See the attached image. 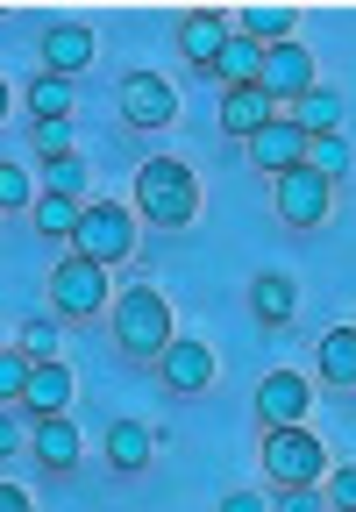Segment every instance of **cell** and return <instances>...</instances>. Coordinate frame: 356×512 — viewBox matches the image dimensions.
I'll return each mask as SVG.
<instances>
[{"instance_id":"obj_34","label":"cell","mask_w":356,"mask_h":512,"mask_svg":"<svg viewBox=\"0 0 356 512\" xmlns=\"http://www.w3.org/2000/svg\"><path fill=\"white\" fill-rule=\"evenodd\" d=\"M0 512H36V498L22 484H0Z\"/></svg>"},{"instance_id":"obj_20","label":"cell","mask_w":356,"mask_h":512,"mask_svg":"<svg viewBox=\"0 0 356 512\" xmlns=\"http://www.w3.org/2000/svg\"><path fill=\"white\" fill-rule=\"evenodd\" d=\"M321 377L335 392H356V328H328L321 335Z\"/></svg>"},{"instance_id":"obj_28","label":"cell","mask_w":356,"mask_h":512,"mask_svg":"<svg viewBox=\"0 0 356 512\" xmlns=\"http://www.w3.org/2000/svg\"><path fill=\"white\" fill-rule=\"evenodd\" d=\"M29 370H36V363H29L15 342L0 349V406H22V392H29Z\"/></svg>"},{"instance_id":"obj_15","label":"cell","mask_w":356,"mask_h":512,"mask_svg":"<svg viewBox=\"0 0 356 512\" xmlns=\"http://www.w3.org/2000/svg\"><path fill=\"white\" fill-rule=\"evenodd\" d=\"M300 136H342V114H349V100L335 93V86H314V93H300L292 107H278Z\"/></svg>"},{"instance_id":"obj_23","label":"cell","mask_w":356,"mask_h":512,"mask_svg":"<svg viewBox=\"0 0 356 512\" xmlns=\"http://www.w3.org/2000/svg\"><path fill=\"white\" fill-rule=\"evenodd\" d=\"M15 349H22L29 363H65V328H57V313H36V320H22Z\"/></svg>"},{"instance_id":"obj_16","label":"cell","mask_w":356,"mask_h":512,"mask_svg":"<svg viewBox=\"0 0 356 512\" xmlns=\"http://www.w3.org/2000/svg\"><path fill=\"white\" fill-rule=\"evenodd\" d=\"M29 456H36L43 470H65V477H72V463H79V427H72V413H65V420H36V427H29Z\"/></svg>"},{"instance_id":"obj_29","label":"cell","mask_w":356,"mask_h":512,"mask_svg":"<svg viewBox=\"0 0 356 512\" xmlns=\"http://www.w3.org/2000/svg\"><path fill=\"white\" fill-rule=\"evenodd\" d=\"M15 207H36V178L22 164H0V214H15Z\"/></svg>"},{"instance_id":"obj_31","label":"cell","mask_w":356,"mask_h":512,"mask_svg":"<svg viewBox=\"0 0 356 512\" xmlns=\"http://www.w3.org/2000/svg\"><path fill=\"white\" fill-rule=\"evenodd\" d=\"M321 498H328V512H356V463L328 470V477H321Z\"/></svg>"},{"instance_id":"obj_19","label":"cell","mask_w":356,"mask_h":512,"mask_svg":"<svg viewBox=\"0 0 356 512\" xmlns=\"http://www.w3.org/2000/svg\"><path fill=\"white\" fill-rule=\"evenodd\" d=\"M271 114H278V107L264 100V86H235V93H221V128H228L235 143H250Z\"/></svg>"},{"instance_id":"obj_27","label":"cell","mask_w":356,"mask_h":512,"mask_svg":"<svg viewBox=\"0 0 356 512\" xmlns=\"http://www.w3.org/2000/svg\"><path fill=\"white\" fill-rule=\"evenodd\" d=\"M86 178H93V171H86L79 150L57 157V164H43V192H65V200H79V207H86Z\"/></svg>"},{"instance_id":"obj_8","label":"cell","mask_w":356,"mask_h":512,"mask_svg":"<svg viewBox=\"0 0 356 512\" xmlns=\"http://www.w3.org/2000/svg\"><path fill=\"white\" fill-rule=\"evenodd\" d=\"M307 406H314V384L300 370H271L257 384V420L264 427H307Z\"/></svg>"},{"instance_id":"obj_30","label":"cell","mask_w":356,"mask_h":512,"mask_svg":"<svg viewBox=\"0 0 356 512\" xmlns=\"http://www.w3.org/2000/svg\"><path fill=\"white\" fill-rule=\"evenodd\" d=\"M29 143H36V157H43V164L72 157V121H36V128H29Z\"/></svg>"},{"instance_id":"obj_22","label":"cell","mask_w":356,"mask_h":512,"mask_svg":"<svg viewBox=\"0 0 356 512\" xmlns=\"http://www.w3.org/2000/svg\"><path fill=\"white\" fill-rule=\"evenodd\" d=\"M79 200H65V192H36V207H29V221H36V235H57V242H72L79 235Z\"/></svg>"},{"instance_id":"obj_1","label":"cell","mask_w":356,"mask_h":512,"mask_svg":"<svg viewBox=\"0 0 356 512\" xmlns=\"http://www.w3.org/2000/svg\"><path fill=\"white\" fill-rule=\"evenodd\" d=\"M136 214H143L150 228H193V214H200V178L178 164V157L136 164Z\"/></svg>"},{"instance_id":"obj_11","label":"cell","mask_w":356,"mask_h":512,"mask_svg":"<svg viewBox=\"0 0 356 512\" xmlns=\"http://www.w3.org/2000/svg\"><path fill=\"white\" fill-rule=\"evenodd\" d=\"M243 150H250V164H257L264 178H285L292 164H300V157H307V136H300V128H292L285 114H271V121L257 128V136L243 143Z\"/></svg>"},{"instance_id":"obj_21","label":"cell","mask_w":356,"mask_h":512,"mask_svg":"<svg viewBox=\"0 0 356 512\" xmlns=\"http://www.w3.org/2000/svg\"><path fill=\"white\" fill-rule=\"evenodd\" d=\"M257 72H264V50H257L250 36H228V50L214 57V79L235 93V86H257Z\"/></svg>"},{"instance_id":"obj_14","label":"cell","mask_w":356,"mask_h":512,"mask_svg":"<svg viewBox=\"0 0 356 512\" xmlns=\"http://www.w3.org/2000/svg\"><path fill=\"white\" fill-rule=\"evenodd\" d=\"M228 36H235V22L228 15H186V22H178V57H186V64H200V72H214V57L228 50Z\"/></svg>"},{"instance_id":"obj_37","label":"cell","mask_w":356,"mask_h":512,"mask_svg":"<svg viewBox=\"0 0 356 512\" xmlns=\"http://www.w3.org/2000/svg\"><path fill=\"white\" fill-rule=\"evenodd\" d=\"M0 349H8V328H0Z\"/></svg>"},{"instance_id":"obj_13","label":"cell","mask_w":356,"mask_h":512,"mask_svg":"<svg viewBox=\"0 0 356 512\" xmlns=\"http://www.w3.org/2000/svg\"><path fill=\"white\" fill-rule=\"evenodd\" d=\"M22 406H29V420H65L72 413V363H36Z\"/></svg>"},{"instance_id":"obj_2","label":"cell","mask_w":356,"mask_h":512,"mask_svg":"<svg viewBox=\"0 0 356 512\" xmlns=\"http://www.w3.org/2000/svg\"><path fill=\"white\" fill-rule=\"evenodd\" d=\"M107 320H114V342H122V356H143V363H157V356L178 342L171 306H164L157 285H122V299L107 306Z\"/></svg>"},{"instance_id":"obj_35","label":"cell","mask_w":356,"mask_h":512,"mask_svg":"<svg viewBox=\"0 0 356 512\" xmlns=\"http://www.w3.org/2000/svg\"><path fill=\"white\" fill-rule=\"evenodd\" d=\"M15 441H22V427H15V413L0 406V456H15Z\"/></svg>"},{"instance_id":"obj_26","label":"cell","mask_w":356,"mask_h":512,"mask_svg":"<svg viewBox=\"0 0 356 512\" xmlns=\"http://www.w3.org/2000/svg\"><path fill=\"white\" fill-rule=\"evenodd\" d=\"M307 171H321L328 185L349 171V128H342V136H307V157H300Z\"/></svg>"},{"instance_id":"obj_4","label":"cell","mask_w":356,"mask_h":512,"mask_svg":"<svg viewBox=\"0 0 356 512\" xmlns=\"http://www.w3.org/2000/svg\"><path fill=\"white\" fill-rule=\"evenodd\" d=\"M264 470H271V484H321L328 448L307 427H264Z\"/></svg>"},{"instance_id":"obj_33","label":"cell","mask_w":356,"mask_h":512,"mask_svg":"<svg viewBox=\"0 0 356 512\" xmlns=\"http://www.w3.org/2000/svg\"><path fill=\"white\" fill-rule=\"evenodd\" d=\"M221 512H271V498H264V491H228Z\"/></svg>"},{"instance_id":"obj_10","label":"cell","mask_w":356,"mask_h":512,"mask_svg":"<svg viewBox=\"0 0 356 512\" xmlns=\"http://www.w3.org/2000/svg\"><path fill=\"white\" fill-rule=\"evenodd\" d=\"M171 114H178L171 79H157V72H129V79H122V121H129V128H164Z\"/></svg>"},{"instance_id":"obj_6","label":"cell","mask_w":356,"mask_h":512,"mask_svg":"<svg viewBox=\"0 0 356 512\" xmlns=\"http://www.w3.org/2000/svg\"><path fill=\"white\" fill-rule=\"evenodd\" d=\"M271 200H278V221L285 228H321L328 207H335V185L321 171H307V164H292L285 178H271Z\"/></svg>"},{"instance_id":"obj_3","label":"cell","mask_w":356,"mask_h":512,"mask_svg":"<svg viewBox=\"0 0 356 512\" xmlns=\"http://www.w3.org/2000/svg\"><path fill=\"white\" fill-rule=\"evenodd\" d=\"M72 256H86V264H100V271L129 264V256H136V214L122 200H86L79 235H72Z\"/></svg>"},{"instance_id":"obj_5","label":"cell","mask_w":356,"mask_h":512,"mask_svg":"<svg viewBox=\"0 0 356 512\" xmlns=\"http://www.w3.org/2000/svg\"><path fill=\"white\" fill-rule=\"evenodd\" d=\"M50 306L65 320H100L114 299H107V271L86 264V256H65V264L50 271Z\"/></svg>"},{"instance_id":"obj_9","label":"cell","mask_w":356,"mask_h":512,"mask_svg":"<svg viewBox=\"0 0 356 512\" xmlns=\"http://www.w3.org/2000/svg\"><path fill=\"white\" fill-rule=\"evenodd\" d=\"M157 377H164L171 399H193V392H207V384H214V349L193 342V335H178V342L157 356Z\"/></svg>"},{"instance_id":"obj_18","label":"cell","mask_w":356,"mask_h":512,"mask_svg":"<svg viewBox=\"0 0 356 512\" xmlns=\"http://www.w3.org/2000/svg\"><path fill=\"white\" fill-rule=\"evenodd\" d=\"M150 456H157V427H143V420H114L107 427V463L122 477H136Z\"/></svg>"},{"instance_id":"obj_17","label":"cell","mask_w":356,"mask_h":512,"mask_svg":"<svg viewBox=\"0 0 356 512\" xmlns=\"http://www.w3.org/2000/svg\"><path fill=\"white\" fill-rule=\"evenodd\" d=\"M250 313L264 320V328H285V320L300 313V285H292L285 271H257L250 278Z\"/></svg>"},{"instance_id":"obj_12","label":"cell","mask_w":356,"mask_h":512,"mask_svg":"<svg viewBox=\"0 0 356 512\" xmlns=\"http://www.w3.org/2000/svg\"><path fill=\"white\" fill-rule=\"evenodd\" d=\"M86 64H93V29H86V22H57V29H43V72L79 79Z\"/></svg>"},{"instance_id":"obj_25","label":"cell","mask_w":356,"mask_h":512,"mask_svg":"<svg viewBox=\"0 0 356 512\" xmlns=\"http://www.w3.org/2000/svg\"><path fill=\"white\" fill-rule=\"evenodd\" d=\"M29 114L36 121H72V79H57V72H43V79H29Z\"/></svg>"},{"instance_id":"obj_32","label":"cell","mask_w":356,"mask_h":512,"mask_svg":"<svg viewBox=\"0 0 356 512\" xmlns=\"http://www.w3.org/2000/svg\"><path fill=\"white\" fill-rule=\"evenodd\" d=\"M271 512H328V498H321V484H278Z\"/></svg>"},{"instance_id":"obj_7","label":"cell","mask_w":356,"mask_h":512,"mask_svg":"<svg viewBox=\"0 0 356 512\" xmlns=\"http://www.w3.org/2000/svg\"><path fill=\"white\" fill-rule=\"evenodd\" d=\"M257 86H264V100L271 107H292L300 93H314L321 79H314V50L292 36V43H271L264 50V72H257Z\"/></svg>"},{"instance_id":"obj_36","label":"cell","mask_w":356,"mask_h":512,"mask_svg":"<svg viewBox=\"0 0 356 512\" xmlns=\"http://www.w3.org/2000/svg\"><path fill=\"white\" fill-rule=\"evenodd\" d=\"M0 121H8V79H0Z\"/></svg>"},{"instance_id":"obj_24","label":"cell","mask_w":356,"mask_h":512,"mask_svg":"<svg viewBox=\"0 0 356 512\" xmlns=\"http://www.w3.org/2000/svg\"><path fill=\"white\" fill-rule=\"evenodd\" d=\"M235 36H250L257 50L292 43V8H243V15H235Z\"/></svg>"}]
</instances>
